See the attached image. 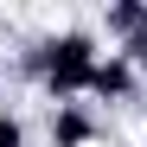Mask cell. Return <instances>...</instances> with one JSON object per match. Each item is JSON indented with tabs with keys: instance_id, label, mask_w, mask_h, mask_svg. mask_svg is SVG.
Here are the masks:
<instances>
[{
	"instance_id": "cell-1",
	"label": "cell",
	"mask_w": 147,
	"mask_h": 147,
	"mask_svg": "<svg viewBox=\"0 0 147 147\" xmlns=\"http://www.w3.org/2000/svg\"><path fill=\"white\" fill-rule=\"evenodd\" d=\"M38 58H45V96H51V109L90 96V77H96V64H102L90 26H64L51 38H38Z\"/></svg>"
},
{
	"instance_id": "cell-2",
	"label": "cell",
	"mask_w": 147,
	"mask_h": 147,
	"mask_svg": "<svg viewBox=\"0 0 147 147\" xmlns=\"http://www.w3.org/2000/svg\"><path fill=\"white\" fill-rule=\"evenodd\" d=\"M134 90H141V77H134V64L121 51H109L102 64H96V77H90V96H96V102H128Z\"/></svg>"
},
{
	"instance_id": "cell-3",
	"label": "cell",
	"mask_w": 147,
	"mask_h": 147,
	"mask_svg": "<svg viewBox=\"0 0 147 147\" xmlns=\"http://www.w3.org/2000/svg\"><path fill=\"white\" fill-rule=\"evenodd\" d=\"M96 134H102V128H96V115L83 102H58L51 109V147H90Z\"/></svg>"
},
{
	"instance_id": "cell-4",
	"label": "cell",
	"mask_w": 147,
	"mask_h": 147,
	"mask_svg": "<svg viewBox=\"0 0 147 147\" xmlns=\"http://www.w3.org/2000/svg\"><path fill=\"white\" fill-rule=\"evenodd\" d=\"M102 32L121 38V45L147 38V0H109V7H102Z\"/></svg>"
},
{
	"instance_id": "cell-5",
	"label": "cell",
	"mask_w": 147,
	"mask_h": 147,
	"mask_svg": "<svg viewBox=\"0 0 147 147\" xmlns=\"http://www.w3.org/2000/svg\"><path fill=\"white\" fill-rule=\"evenodd\" d=\"M0 147H26V121L13 109H0Z\"/></svg>"
},
{
	"instance_id": "cell-6",
	"label": "cell",
	"mask_w": 147,
	"mask_h": 147,
	"mask_svg": "<svg viewBox=\"0 0 147 147\" xmlns=\"http://www.w3.org/2000/svg\"><path fill=\"white\" fill-rule=\"evenodd\" d=\"M0 77H7V51H0Z\"/></svg>"
}]
</instances>
